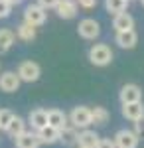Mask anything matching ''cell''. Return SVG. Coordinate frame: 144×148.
I'll return each instance as SVG.
<instances>
[{"label":"cell","instance_id":"cell-14","mask_svg":"<svg viewBox=\"0 0 144 148\" xmlns=\"http://www.w3.org/2000/svg\"><path fill=\"white\" fill-rule=\"evenodd\" d=\"M99 134L95 132V130H91V128H85V130H81L77 134V146L79 148H95L97 146V142H99Z\"/></svg>","mask_w":144,"mask_h":148},{"label":"cell","instance_id":"cell-18","mask_svg":"<svg viewBox=\"0 0 144 148\" xmlns=\"http://www.w3.org/2000/svg\"><path fill=\"white\" fill-rule=\"evenodd\" d=\"M77 134H79L77 128L67 125L65 128L59 130V142H61L63 146H75V144H77Z\"/></svg>","mask_w":144,"mask_h":148},{"label":"cell","instance_id":"cell-5","mask_svg":"<svg viewBox=\"0 0 144 148\" xmlns=\"http://www.w3.org/2000/svg\"><path fill=\"white\" fill-rule=\"evenodd\" d=\"M77 32L81 38L85 40H95L97 36L101 34V24L95 20V18H83L77 26Z\"/></svg>","mask_w":144,"mask_h":148},{"label":"cell","instance_id":"cell-10","mask_svg":"<svg viewBox=\"0 0 144 148\" xmlns=\"http://www.w3.org/2000/svg\"><path fill=\"white\" fill-rule=\"evenodd\" d=\"M115 42H117V46L122 47V49H132V47H136V44H138V34H136L134 30L117 32V36H115Z\"/></svg>","mask_w":144,"mask_h":148},{"label":"cell","instance_id":"cell-30","mask_svg":"<svg viewBox=\"0 0 144 148\" xmlns=\"http://www.w3.org/2000/svg\"><path fill=\"white\" fill-rule=\"evenodd\" d=\"M6 2H8V4H10V6H16V4H20V2H22V0H6Z\"/></svg>","mask_w":144,"mask_h":148},{"label":"cell","instance_id":"cell-28","mask_svg":"<svg viewBox=\"0 0 144 148\" xmlns=\"http://www.w3.org/2000/svg\"><path fill=\"white\" fill-rule=\"evenodd\" d=\"M95 148H115V142L111 138H99V142H97Z\"/></svg>","mask_w":144,"mask_h":148},{"label":"cell","instance_id":"cell-16","mask_svg":"<svg viewBox=\"0 0 144 148\" xmlns=\"http://www.w3.org/2000/svg\"><path fill=\"white\" fill-rule=\"evenodd\" d=\"M112 28L117 32H126V30H134V18L128 14V12H121L115 16L112 20Z\"/></svg>","mask_w":144,"mask_h":148},{"label":"cell","instance_id":"cell-8","mask_svg":"<svg viewBox=\"0 0 144 148\" xmlns=\"http://www.w3.org/2000/svg\"><path fill=\"white\" fill-rule=\"evenodd\" d=\"M20 83L22 81L18 79V75L14 71H4L0 75V91L4 93H16L20 89Z\"/></svg>","mask_w":144,"mask_h":148},{"label":"cell","instance_id":"cell-27","mask_svg":"<svg viewBox=\"0 0 144 148\" xmlns=\"http://www.w3.org/2000/svg\"><path fill=\"white\" fill-rule=\"evenodd\" d=\"M10 10H12L10 4L6 0H0V18H8L10 16Z\"/></svg>","mask_w":144,"mask_h":148},{"label":"cell","instance_id":"cell-13","mask_svg":"<svg viewBox=\"0 0 144 148\" xmlns=\"http://www.w3.org/2000/svg\"><path fill=\"white\" fill-rule=\"evenodd\" d=\"M36 136L40 140V144H56V142H59V130L49 125H45L44 128L36 130Z\"/></svg>","mask_w":144,"mask_h":148},{"label":"cell","instance_id":"cell-29","mask_svg":"<svg viewBox=\"0 0 144 148\" xmlns=\"http://www.w3.org/2000/svg\"><path fill=\"white\" fill-rule=\"evenodd\" d=\"M79 6H83V8H93V6H97V0H79Z\"/></svg>","mask_w":144,"mask_h":148},{"label":"cell","instance_id":"cell-26","mask_svg":"<svg viewBox=\"0 0 144 148\" xmlns=\"http://www.w3.org/2000/svg\"><path fill=\"white\" fill-rule=\"evenodd\" d=\"M57 2H59V0H38V6L47 12V10H51V8H56Z\"/></svg>","mask_w":144,"mask_h":148},{"label":"cell","instance_id":"cell-17","mask_svg":"<svg viewBox=\"0 0 144 148\" xmlns=\"http://www.w3.org/2000/svg\"><path fill=\"white\" fill-rule=\"evenodd\" d=\"M28 123L32 125L34 130H40L47 125V111L45 109H34L30 111V116H28Z\"/></svg>","mask_w":144,"mask_h":148},{"label":"cell","instance_id":"cell-15","mask_svg":"<svg viewBox=\"0 0 144 148\" xmlns=\"http://www.w3.org/2000/svg\"><path fill=\"white\" fill-rule=\"evenodd\" d=\"M47 125L57 128V130L65 128V126L69 125L67 114L63 113V111H59V109H49V111H47Z\"/></svg>","mask_w":144,"mask_h":148},{"label":"cell","instance_id":"cell-23","mask_svg":"<svg viewBox=\"0 0 144 148\" xmlns=\"http://www.w3.org/2000/svg\"><path fill=\"white\" fill-rule=\"evenodd\" d=\"M126 6H128V0H105V8L107 12H111V14H121V12L126 10Z\"/></svg>","mask_w":144,"mask_h":148},{"label":"cell","instance_id":"cell-6","mask_svg":"<svg viewBox=\"0 0 144 148\" xmlns=\"http://www.w3.org/2000/svg\"><path fill=\"white\" fill-rule=\"evenodd\" d=\"M45 16H47V12L44 8H40L38 4H30L26 12H24V22L34 26V28H38V26H42L45 22Z\"/></svg>","mask_w":144,"mask_h":148},{"label":"cell","instance_id":"cell-31","mask_svg":"<svg viewBox=\"0 0 144 148\" xmlns=\"http://www.w3.org/2000/svg\"><path fill=\"white\" fill-rule=\"evenodd\" d=\"M140 2H142V6H144V0H140Z\"/></svg>","mask_w":144,"mask_h":148},{"label":"cell","instance_id":"cell-19","mask_svg":"<svg viewBox=\"0 0 144 148\" xmlns=\"http://www.w3.org/2000/svg\"><path fill=\"white\" fill-rule=\"evenodd\" d=\"M16 42V34L8 28H0V53H6Z\"/></svg>","mask_w":144,"mask_h":148},{"label":"cell","instance_id":"cell-25","mask_svg":"<svg viewBox=\"0 0 144 148\" xmlns=\"http://www.w3.org/2000/svg\"><path fill=\"white\" fill-rule=\"evenodd\" d=\"M134 134L138 140H144V116L142 119H138V121H134Z\"/></svg>","mask_w":144,"mask_h":148},{"label":"cell","instance_id":"cell-12","mask_svg":"<svg viewBox=\"0 0 144 148\" xmlns=\"http://www.w3.org/2000/svg\"><path fill=\"white\" fill-rule=\"evenodd\" d=\"M14 144H16V148H40L42 146L38 136H36V132H32V130H24L22 134H18L14 138Z\"/></svg>","mask_w":144,"mask_h":148},{"label":"cell","instance_id":"cell-7","mask_svg":"<svg viewBox=\"0 0 144 148\" xmlns=\"http://www.w3.org/2000/svg\"><path fill=\"white\" fill-rule=\"evenodd\" d=\"M119 99H121L122 105L138 103V101H142V89L138 85H134V83H126V85H122L121 93H119Z\"/></svg>","mask_w":144,"mask_h":148},{"label":"cell","instance_id":"cell-1","mask_svg":"<svg viewBox=\"0 0 144 148\" xmlns=\"http://www.w3.org/2000/svg\"><path fill=\"white\" fill-rule=\"evenodd\" d=\"M89 61L97 67H105L112 61V51L107 44H95L89 49Z\"/></svg>","mask_w":144,"mask_h":148},{"label":"cell","instance_id":"cell-11","mask_svg":"<svg viewBox=\"0 0 144 148\" xmlns=\"http://www.w3.org/2000/svg\"><path fill=\"white\" fill-rule=\"evenodd\" d=\"M121 113L124 119H128V121H138V119H142L144 116V105L142 101H138V103H126V105H122V109H121Z\"/></svg>","mask_w":144,"mask_h":148},{"label":"cell","instance_id":"cell-2","mask_svg":"<svg viewBox=\"0 0 144 148\" xmlns=\"http://www.w3.org/2000/svg\"><path fill=\"white\" fill-rule=\"evenodd\" d=\"M67 121H69V125L73 126V128L85 130V128L91 126V109H89V107H83V105L73 107V111L69 113Z\"/></svg>","mask_w":144,"mask_h":148},{"label":"cell","instance_id":"cell-24","mask_svg":"<svg viewBox=\"0 0 144 148\" xmlns=\"http://www.w3.org/2000/svg\"><path fill=\"white\" fill-rule=\"evenodd\" d=\"M12 119H14V113L10 109H0V130H6V126L10 125Z\"/></svg>","mask_w":144,"mask_h":148},{"label":"cell","instance_id":"cell-21","mask_svg":"<svg viewBox=\"0 0 144 148\" xmlns=\"http://www.w3.org/2000/svg\"><path fill=\"white\" fill-rule=\"evenodd\" d=\"M16 38L18 40H22V42H32L34 38H36V28L30 26V24H20L18 28H16Z\"/></svg>","mask_w":144,"mask_h":148},{"label":"cell","instance_id":"cell-20","mask_svg":"<svg viewBox=\"0 0 144 148\" xmlns=\"http://www.w3.org/2000/svg\"><path fill=\"white\" fill-rule=\"evenodd\" d=\"M24 130H26V121H24L22 116H18V114H14V119L10 121V125L6 126V134H10L12 138H16L18 134H22Z\"/></svg>","mask_w":144,"mask_h":148},{"label":"cell","instance_id":"cell-4","mask_svg":"<svg viewBox=\"0 0 144 148\" xmlns=\"http://www.w3.org/2000/svg\"><path fill=\"white\" fill-rule=\"evenodd\" d=\"M112 142H115V148H138V138L134 134L130 128H121L115 138H112Z\"/></svg>","mask_w":144,"mask_h":148},{"label":"cell","instance_id":"cell-22","mask_svg":"<svg viewBox=\"0 0 144 148\" xmlns=\"http://www.w3.org/2000/svg\"><path fill=\"white\" fill-rule=\"evenodd\" d=\"M109 123V111L105 107L91 109V125H107Z\"/></svg>","mask_w":144,"mask_h":148},{"label":"cell","instance_id":"cell-32","mask_svg":"<svg viewBox=\"0 0 144 148\" xmlns=\"http://www.w3.org/2000/svg\"><path fill=\"white\" fill-rule=\"evenodd\" d=\"M77 148H79V146H77Z\"/></svg>","mask_w":144,"mask_h":148},{"label":"cell","instance_id":"cell-3","mask_svg":"<svg viewBox=\"0 0 144 148\" xmlns=\"http://www.w3.org/2000/svg\"><path fill=\"white\" fill-rule=\"evenodd\" d=\"M16 75H18V79L20 81H26V83H36V81L40 79V75H42V67L36 63V61H22L20 65H18V71H16Z\"/></svg>","mask_w":144,"mask_h":148},{"label":"cell","instance_id":"cell-9","mask_svg":"<svg viewBox=\"0 0 144 148\" xmlns=\"http://www.w3.org/2000/svg\"><path fill=\"white\" fill-rule=\"evenodd\" d=\"M56 12L59 18H63V20H71V18H75L77 16V2L75 0H59L56 6Z\"/></svg>","mask_w":144,"mask_h":148}]
</instances>
